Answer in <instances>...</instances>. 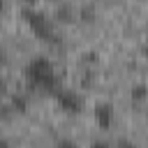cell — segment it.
Segmentation results:
<instances>
[{
	"instance_id": "obj_1",
	"label": "cell",
	"mask_w": 148,
	"mask_h": 148,
	"mask_svg": "<svg viewBox=\"0 0 148 148\" xmlns=\"http://www.w3.org/2000/svg\"><path fill=\"white\" fill-rule=\"evenodd\" d=\"M25 76L30 81L32 88H39V90H46V92H56L60 86H58V74H56V67L49 58L44 56H35L30 58V62L25 65Z\"/></svg>"
},
{
	"instance_id": "obj_2",
	"label": "cell",
	"mask_w": 148,
	"mask_h": 148,
	"mask_svg": "<svg viewBox=\"0 0 148 148\" xmlns=\"http://www.w3.org/2000/svg\"><path fill=\"white\" fill-rule=\"evenodd\" d=\"M23 16L28 18V23H30L32 30L37 32V37H42V39H46V42H56V39H58L53 18H51L49 14H44L42 9L32 7V5H25V7H23Z\"/></svg>"
},
{
	"instance_id": "obj_3",
	"label": "cell",
	"mask_w": 148,
	"mask_h": 148,
	"mask_svg": "<svg viewBox=\"0 0 148 148\" xmlns=\"http://www.w3.org/2000/svg\"><path fill=\"white\" fill-rule=\"evenodd\" d=\"M53 95H56V102L60 104V109L67 113H79L83 106V99L79 97V92H74L69 88H58Z\"/></svg>"
},
{
	"instance_id": "obj_4",
	"label": "cell",
	"mask_w": 148,
	"mask_h": 148,
	"mask_svg": "<svg viewBox=\"0 0 148 148\" xmlns=\"http://www.w3.org/2000/svg\"><path fill=\"white\" fill-rule=\"evenodd\" d=\"M92 116H95V123H97L102 130H109L111 123H113V106H111V102H99V104H95Z\"/></svg>"
},
{
	"instance_id": "obj_5",
	"label": "cell",
	"mask_w": 148,
	"mask_h": 148,
	"mask_svg": "<svg viewBox=\"0 0 148 148\" xmlns=\"http://www.w3.org/2000/svg\"><path fill=\"white\" fill-rule=\"evenodd\" d=\"M28 104H30V99H28L25 92H14L12 95V102H9V109L16 111V113H25L28 111Z\"/></svg>"
},
{
	"instance_id": "obj_6",
	"label": "cell",
	"mask_w": 148,
	"mask_h": 148,
	"mask_svg": "<svg viewBox=\"0 0 148 148\" xmlns=\"http://www.w3.org/2000/svg\"><path fill=\"white\" fill-rule=\"evenodd\" d=\"M74 7L72 5H67V2H60V5H56V18L58 21H72L74 18Z\"/></svg>"
},
{
	"instance_id": "obj_7",
	"label": "cell",
	"mask_w": 148,
	"mask_h": 148,
	"mask_svg": "<svg viewBox=\"0 0 148 148\" xmlns=\"http://www.w3.org/2000/svg\"><path fill=\"white\" fill-rule=\"evenodd\" d=\"M79 16H81L83 21H90V18L95 16V5H90V2H88V5H81V7H79Z\"/></svg>"
},
{
	"instance_id": "obj_8",
	"label": "cell",
	"mask_w": 148,
	"mask_h": 148,
	"mask_svg": "<svg viewBox=\"0 0 148 148\" xmlns=\"http://www.w3.org/2000/svg\"><path fill=\"white\" fill-rule=\"evenodd\" d=\"M130 95H132V99H136V102H141V99L146 97V86H143V83H136V86H132V90H130Z\"/></svg>"
},
{
	"instance_id": "obj_9",
	"label": "cell",
	"mask_w": 148,
	"mask_h": 148,
	"mask_svg": "<svg viewBox=\"0 0 148 148\" xmlns=\"http://www.w3.org/2000/svg\"><path fill=\"white\" fill-rule=\"evenodd\" d=\"M116 148H139V146H136L132 139H118V141H116Z\"/></svg>"
},
{
	"instance_id": "obj_10",
	"label": "cell",
	"mask_w": 148,
	"mask_h": 148,
	"mask_svg": "<svg viewBox=\"0 0 148 148\" xmlns=\"http://www.w3.org/2000/svg\"><path fill=\"white\" fill-rule=\"evenodd\" d=\"M56 148H79V146H76V141H72V139H60V141L56 143Z\"/></svg>"
},
{
	"instance_id": "obj_11",
	"label": "cell",
	"mask_w": 148,
	"mask_h": 148,
	"mask_svg": "<svg viewBox=\"0 0 148 148\" xmlns=\"http://www.w3.org/2000/svg\"><path fill=\"white\" fill-rule=\"evenodd\" d=\"M90 148H111V143H109V141L97 139V141H92V143H90Z\"/></svg>"
},
{
	"instance_id": "obj_12",
	"label": "cell",
	"mask_w": 148,
	"mask_h": 148,
	"mask_svg": "<svg viewBox=\"0 0 148 148\" xmlns=\"http://www.w3.org/2000/svg\"><path fill=\"white\" fill-rule=\"evenodd\" d=\"M0 148H9V141L7 139H0Z\"/></svg>"
},
{
	"instance_id": "obj_13",
	"label": "cell",
	"mask_w": 148,
	"mask_h": 148,
	"mask_svg": "<svg viewBox=\"0 0 148 148\" xmlns=\"http://www.w3.org/2000/svg\"><path fill=\"white\" fill-rule=\"evenodd\" d=\"M2 62H5V56H2V51H0V65H2Z\"/></svg>"
},
{
	"instance_id": "obj_14",
	"label": "cell",
	"mask_w": 148,
	"mask_h": 148,
	"mask_svg": "<svg viewBox=\"0 0 148 148\" xmlns=\"http://www.w3.org/2000/svg\"><path fill=\"white\" fill-rule=\"evenodd\" d=\"M2 9H5V2H2V0H0V12H2Z\"/></svg>"
}]
</instances>
